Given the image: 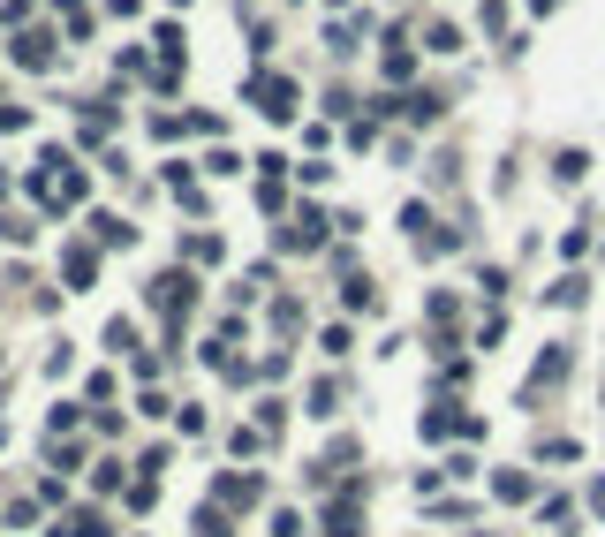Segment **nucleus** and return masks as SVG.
Returning <instances> with one entry per match:
<instances>
[]
</instances>
